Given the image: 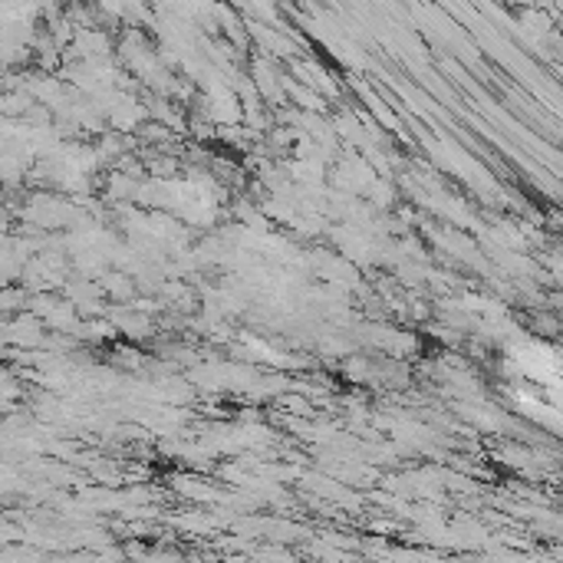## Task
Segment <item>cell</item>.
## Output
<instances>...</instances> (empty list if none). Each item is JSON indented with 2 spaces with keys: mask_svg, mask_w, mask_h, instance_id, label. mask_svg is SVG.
Listing matches in <instances>:
<instances>
[{
  "mask_svg": "<svg viewBox=\"0 0 563 563\" xmlns=\"http://www.w3.org/2000/svg\"><path fill=\"white\" fill-rule=\"evenodd\" d=\"M515 376L521 383V399L541 419L563 429V353L531 346L515 356Z\"/></svg>",
  "mask_w": 563,
  "mask_h": 563,
  "instance_id": "obj_1",
  "label": "cell"
}]
</instances>
